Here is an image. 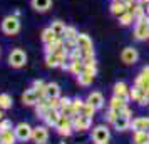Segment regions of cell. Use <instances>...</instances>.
Listing matches in <instances>:
<instances>
[{
  "instance_id": "cell-1",
  "label": "cell",
  "mask_w": 149,
  "mask_h": 144,
  "mask_svg": "<svg viewBox=\"0 0 149 144\" xmlns=\"http://www.w3.org/2000/svg\"><path fill=\"white\" fill-rule=\"evenodd\" d=\"M2 32L5 35H17L20 32V20L17 15H7L3 20H2Z\"/></svg>"
},
{
  "instance_id": "cell-2",
  "label": "cell",
  "mask_w": 149,
  "mask_h": 144,
  "mask_svg": "<svg viewBox=\"0 0 149 144\" xmlns=\"http://www.w3.org/2000/svg\"><path fill=\"white\" fill-rule=\"evenodd\" d=\"M134 37L136 40H149V22L146 17L134 22Z\"/></svg>"
},
{
  "instance_id": "cell-3",
  "label": "cell",
  "mask_w": 149,
  "mask_h": 144,
  "mask_svg": "<svg viewBox=\"0 0 149 144\" xmlns=\"http://www.w3.org/2000/svg\"><path fill=\"white\" fill-rule=\"evenodd\" d=\"M8 64L15 69L24 67V65L27 64V54H25V50H22V49H14V50L8 54Z\"/></svg>"
},
{
  "instance_id": "cell-4",
  "label": "cell",
  "mask_w": 149,
  "mask_h": 144,
  "mask_svg": "<svg viewBox=\"0 0 149 144\" xmlns=\"http://www.w3.org/2000/svg\"><path fill=\"white\" fill-rule=\"evenodd\" d=\"M75 44H77V47L82 50L84 57H86V55H92L94 54V44H92V39H91L87 34H79ZM84 57H82V59H84Z\"/></svg>"
},
{
  "instance_id": "cell-5",
  "label": "cell",
  "mask_w": 149,
  "mask_h": 144,
  "mask_svg": "<svg viewBox=\"0 0 149 144\" xmlns=\"http://www.w3.org/2000/svg\"><path fill=\"white\" fill-rule=\"evenodd\" d=\"M32 127L29 126L27 122H20V124H17L15 126V136H17V141H22V143H25V141H29L30 137H32Z\"/></svg>"
},
{
  "instance_id": "cell-6",
  "label": "cell",
  "mask_w": 149,
  "mask_h": 144,
  "mask_svg": "<svg viewBox=\"0 0 149 144\" xmlns=\"http://www.w3.org/2000/svg\"><path fill=\"white\" fill-rule=\"evenodd\" d=\"M55 129H57V132L62 134V136H70V134H72V131H74L72 119H70V117H65V116H61V121L57 122Z\"/></svg>"
},
{
  "instance_id": "cell-7",
  "label": "cell",
  "mask_w": 149,
  "mask_h": 144,
  "mask_svg": "<svg viewBox=\"0 0 149 144\" xmlns=\"http://www.w3.org/2000/svg\"><path fill=\"white\" fill-rule=\"evenodd\" d=\"M92 124V117L82 116V114H75L72 117V126H74V131H86L91 127Z\"/></svg>"
},
{
  "instance_id": "cell-8",
  "label": "cell",
  "mask_w": 149,
  "mask_h": 144,
  "mask_svg": "<svg viewBox=\"0 0 149 144\" xmlns=\"http://www.w3.org/2000/svg\"><path fill=\"white\" fill-rule=\"evenodd\" d=\"M148 94H149L148 89H142V87L136 86V84H134V87H131V99L136 101V102H139L141 106L148 104Z\"/></svg>"
},
{
  "instance_id": "cell-9",
  "label": "cell",
  "mask_w": 149,
  "mask_h": 144,
  "mask_svg": "<svg viewBox=\"0 0 149 144\" xmlns=\"http://www.w3.org/2000/svg\"><path fill=\"white\" fill-rule=\"evenodd\" d=\"M114 96L122 99L124 102H129L131 101V89L127 87L126 82H116L114 84Z\"/></svg>"
},
{
  "instance_id": "cell-10",
  "label": "cell",
  "mask_w": 149,
  "mask_h": 144,
  "mask_svg": "<svg viewBox=\"0 0 149 144\" xmlns=\"http://www.w3.org/2000/svg\"><path fill=\"white\" fill-rule=\"evenodd\" d=\"M109 137H111V132L106 126H95L94 131H92V141L94 143H107Z\"/></svg>"
},
{
  "instance_id": "cell-11",
  "label": "cell",
  "mask_w": 149,
  "mask_h": 144,
  "mask_svg": "<svg viewBox=\"0 0 149 144\" xmlns=\"http://www.w3.org/2000/svg\"><path fill=\"white\" fill-rule=\"evenodd\" d=\"M32 139L35 144H45L49 139V131L45 126H37L32 131Z\"/></svg>"
},
{
  "instance_id": "cell-12",
  "label": "cell",
  "mask_w": 149,
  "mask_h": 144,
  "mask_svg": "<svg viewBox=\"0 0 149 144\" xmlns=\"http://www.w3.org/2000/svg\"><path fill=\"white\" fill-rule=\"evenodd\" d=\"M137 59H139V52L134 47H126L121 52V61L124 64H134V62H137Z\"/></svg>"
},
{
  "instance_id": "cell-13",
  "label": "cell",
  "mask_w": 149,
  "mask_h": 144,
  "mask_svg": "<svg viewBox=\"0 0 149 144\" xmlns=\"http://www.w3.org/2000/svg\"><path fill=\"white\" fill-rule=\"evenodd\" d=\"M42 119L45 121V124H47V126H54V127H55V126H57V122L61 121V111L49 107L47 112L42 116Z\"/></svg>"
},
{
  "instance_id": "cell-14",
  "label": "cell",
  "mask_w": 149,
  "mask_h": 144,
  "mask_svg": "<svg viewBox=\"0 0 149 144\" xmlns=\"http://www.w3.org/2000/svg\"><path fill=\"white\" fill-rule=\"evenodd\" d=\"M39 101H40V96H39V92L34 87L27 89L24 92V96H22V102L25 104V106H35Z\"/></svg>"
},
{
  "instance_id": "cell-15",
  "label": "cell",
  "mask_w": 149,
  "mask_h": 144,
  "mask_svg": "<svg viewBox=\"0 0 149 144\" xmlns=\"http://www.w3.org/2000/svg\"><path fill=\"white\" fill-rule=\"evenodd\" d=\"M86 102L91 104V106H92V107H95V109H101L102 106H104V96H102L99 90H92V92L87 96Z\"/></svg>"
},
{
  "instance_id": "cell-16",
  "label": "cell",
  "mask_w": 149,
  "mask_h": 144,
  "mask_svg": "<svg viewBox=\"0 0 149 144\" xmlns=\"http://www.w3.org/2000/svg\"><path fill=\"white\" fill-rule=\"evenodd\" d=\"M131 127L134 132H139V131L149 132V119L148 117H136L134 121H131Z\"/></svg>"
},
{
  "instance_id": "cell-17",
  "label": "cell",
  "mask_w": 149,
  "mask_h": 144,
  "mask_svg": "<svg viewBox=\"0 0 149 144\" xmlns=\"http://www.w3.org/2000/svg\"><path fill=\"white\" fill-rule=\"evenodd\" d=\"M136 86H139L142 89H148L149 90V65L141 69L139 76L136 77Z\"/></svg>"
},
{
  "instance_id": "cell-18",
  "label": "cell",
  "mask_w": 149,
  "mask_h": 144,
  "mask_svg": "<svg viewBox=\"0 0 149 144\" xmlns=\"http://www.w3.org/2000/svg\"><path fill=\"white\" fill-rule=\"evenodd\" d=\"M126 12H127V5H126L124 0H112V3H111V14L114 15V17H121Z\"/></svg>"
},
{
  "instance_id": "cell-19",
  "label": "cell",
  "mask_w": 149,
  "mask_h": 144,
  "mask_svg": "<svg viewBox=\"0 0 149 144\" xmlns=\"http://www.w3.org/2000/svg\"><path fill=\"white\" fill-rule=\"evenodd\" d=\"M30 5H32V8L35 12L44 14V12H47L49 8L52 7V0H30Z\"/></svg>"
},
{
  "instance_id": "cell-20",
  "label": "cell",
  "mask_w": 149,
  "mask_h": 144,
  "mask_svg": "<svg viewBox=\"0 0 149 144\" xmlns=\"http://www.w3.org/2000/svg\"><path fill=\"white\" fill-rule=\"evenodd\" d=\"M40 39H42V44L44 45H49V44H52V42H55L59 37L52 32V29L47 27V29H44L42 30V35H40Z\"/></svg>"
},
{
  "instance_id": "cell-21",
  "label": "cell",
  "mask_w": 149,
  "mask_h": 144,
  "mask_svg": "<svg viewBox=\"0 0 149 144\" xmlns=\"http://www.w3.org/2000/svg\"><path fill=\"white\" fill-rule=\"evenodd\" d=\"M127 107V102H124L122 99H119V97H112L111 99V102H109V109H112V111H116V112H119L121 114L122 112V109H126Z\"/></svg>"
},
{
  "instance_id": "cell-22",
  "label": "cell",
  "mask_w": 149,
  "mask_h": 144,
  "mask_svg": "<svg viewBox=\"0 0 149 144\" xmlns=\"http://www.w3.org/2000/svg\"><path fill=\"white\" fill-rule=\"evenodd\" d=\"M59 96H61V87L55 82H49L45 86V97L52 99V97H59Z\"/></svg>"
},
{
  "instance_id": "cell-23",
  "label": "cell",
  "mask_w": 149,
  "mask_h": 144,
  "mask_svg": "<svg viewBox=\"0 0 149 144\" xmlns=\"http://www.w3.org/2000/svg\"><path fill=\"white\" fill-rule=\"evenodd\" d=\"M114 126H116V129L117 131H126V129L131 127V119L126 117V116H122V114H119V117L116 119Z\"/></svg>"
},
{
  "instance_id": "cell-24",
  "label": "cell",
  "mask_w": 149,
  "mask_h": 144,
  "mask_svg": "<svg viewBox=\"0 0 149 144\" xmlns=\"http://www.w3.org/2000/svg\"><path fill=\"white\" fill-rule=\"evenodd\" d=\"M45 64H47V67H61L62 59L55 54V52H52V54H45Z\"/></svg>"
},
{
  "instance_id": "cell-25",
  "label": "cell",
  "mask_w": 149,
  "mask_h": 144,
  "mask_svg": "<svg viewBox=\"0 0 149 144\" xmlns=\"http://www.w3.org/2000/svg\"><path fill=\"white\" fill-rule=\"evenodd\" d=\"M15 141H17V136H15V132L12 129L0 132V143L2 144H15Z\"/></svg>"
},
{
  "instance_id": "cell-26",
  "label": "cell",
  "mask_w": 149,
  "mask_h": 144,
  "mask_svg": "<svg viewBox=\"0 0 149 144\" xmlns=\"http://www.w3.org/2000/svg\"><path fill=\"white\" fill-rule=\"evenodd\" d=\"M84 69H86V65H84V61H70V65H69V70L72 72V74H75V76H79V74H82L84 72Z\"/></svg>"
},
{
  "instance_id": "cell-27",
  "label": "cell",
  "mask_w": 149,
  "mask_h": 144,
  "mask_svg": "<svg viewBox=\"0 0 149 144\" xmlns=\"http://www.w3.org/2000/svg\"><path fill=\"white\" fill-rule=\"evenodd\" d=\"M65 27H67V25H65L62 20H54L52 24H50V29H52V32H54L57 37H62V35H64Z\"/></svg>"
},
{
  "instance_id": "cell-28",
  "label": "cell",
  "mask_w": 149,
  "mask_h": 144,
  "mask_svg": "<svg viewBox=\"0 0 149 144\" xmlns=\"http://www.w3.org/2000/svg\"><path fill=\"white\" fill-rule=\"evenodd\" d=\"M134 143L136 144H148L149 143V132H144V131L134 132Z\"/></svg>"
},
{
  "instance_id": "cell-29",
  "label": "cell",
  "mask_w": 149,
  "mask_h": 144,
  "mask_svg": "<svg viewBox=\"0 0 149 144\" xmlns=\"http://www.w3.org/2000/svg\"><path fill=\"white\" fill-rule=\"evenodd\" d=\"M92 81H94V77L89 76L87 72H82V74H79V76H77V82L81 84V86H84V87L91 86V84H92Z\"/></svg>"
},
{
  "instance_id": "cell-30",
  "label": "cell",
  "mask_w": 149,
  "mask_h": 144,
  "mask_svg": "<svg viewBox=\"0 0 149 144\" xmlns=\"http://www.w3.org/2000/svg\"><path fill=\"white\" fill-rule=\"evenodd\" d=\"M117 19H119V24L124 25V27H126V25H131L132 22H136L134 15L131 14V12H126V14H122L121 17H117Z\"/></svg>"
},
{
  "instance_id": "cell-31",
  "label": "cell",
  "mask_w": 149,
  "mask_h": 144,
  "mask_svg": "<svg viewBox=\"0 0 149 144\" xmlns=\"http://www.w3.org/2000/svg\"><path fill=\"white\" fill-rule=\"evenodd\" d=\"M12 107V97L8 94H0V109H10Z\"/></svg>"
},
{
  "instance_id": "cell-32",
  "label": "cell",
  "mask_w": 149,
  "mask_h": 144,
  "mask_svg": "<svg viewBox=\"0 0 149 144\" xmlns=\"http://www.w3.org/2000/svg\"><path fill=\"white\" fill-rule=\"evenodd\" d=\"M84 104H86V101H82L81 97H75V99H72V109H74L77 114H81Z\"/></svg>"
},
{
  "instance_id": "cell-33",
  "label": "cell",
  "mask_w": 149,
  "mask_h": 144,
  "mask_svg": "<svg viewBox=\"0 0 149 144\" xmlns=\"http://www.w3.org/2000/svg\"><path fill=\"white\" fill-rule=\"evenodd\" d=\"M95 107H92V106H91V104H84V107H82V111H81V114L82 116H87V117H94V112H95Z\"/></svg>"
},
{
  "instance_id": "cell-34",
  "label": "cell",
  "mask_w": 149,
  "mask_h": 144,
  "mask_svg": "<svg viewBox=\"0 0 149 144\" xmlns=\"http://www.w3.org/2000/svg\"><path fill=\"white\" fill-rule=\"evenodd\" d=\"M117 117H119V112H116V111H112V109H109V112L106 114V119H107L109 122H112V124L116 122Z\"/></svg>"
},
{
  "instance_id": "cell-35",
  "label": "cell",
  "mask_w": 149,
  "mask_h": 144,
  "mask_svg": "<svg viewBox=\"0 0 149 144\" xmlns=\"http://www.w3.org/2000/svg\"><path fill=\"white\" fill-rule=\"evenodd\" d=\"M12 129V122L10 121H0V132H5V131H10Z\"/></svg>"
},
{
  "instance_id": "cell-36",
  "label": "cell",
  "mask_w": 149,
  "mask_h": 144,
  "mask_svg": "<svg viewBox=\"0 0 149 144\" xmlns=\"http://www.w3.org/2000/svg\"><path fill=\"white\" fill-rule=\"evenodd\" d=\"M59 101H61V109H64V107H69V106L72 104V101H70L69 97H61ZM61 109H59V111H61Z\"/></svg>"
},
{
  "instance_id": "cell-37",
  "label": "cell",
  "mask_w": 149,
  "mask_h": 144,
  "mask_svg": "<svg viewBox=\"0 0 149 144\" xmlns=\"http://www.w3.org/2000/svg\"><path fill=\"white\" fill-rule=\"evenodd\" d=\"M146 15H149V3L146 5Z\"/></svg>"
},
{
  "instance_id": "cell-38",
  "label": "cell",
  "mask_w": 149,
  "mask_h": 144,
  "mask_svg": "<svg viewBox=\"0 0 149 144\" xmlns=\"http://www.w3.org/2000/svg\"><path fill=\"white\" fill-rule=\"evenodd\" d=\"M2 117H3V114H2V109H0V121H2Z\"/></svg>"
},
{
  "instance_id": "cell-39",
  "label": "cell",
  "mask_w": 149,
  "mask_h": 144,
  "mask_svg": "<svg viewBox=\"0 0 149 144\" xmlns=\"http://www.w3.org/2000/svg\"><path fill=\"white\" fill-rule=\"evenodd\" d=\"M95 144H107V143H95Z\"/></svg>"
},
{
  "instance_id": "cell-40",
  "label": "cell",
  "mask_w": 149,
  "mask_h": 144,
  "mask_svg": "<svg viewBox=\"0 0 149 144\" xmlns=\"http://www.w3.org/2000/svg\"><path fill=\"white\" fill-rule=\"evenodd\" d=\"M146 19H148V22H149V15H146Z\"/></svg>"
},
{
  "instance_id": "cell-41",
  "label": "cell",
  "mask_w": 149,
  "mask_h": 144,
  "mask_svg": "<svg viewBox=\"0 0 149 144\" xmlns=\"http://www.w3.org/2000/svg\"><path fill=\"white\" fill-rule=\"evenodd\" d=\"M0 144H2V143H0Z\"/></svg>"
},
{
  "instance_id": "cell-42",
  "label": "cell",
  "mask_w": 149,
  "mask_h": 144,
  "mask_svg": "<svg viewBox=\"0 0 149 144\" xmlns=\"http://www.w3.org/2000/svg\"><path fill=\"white\" fill-rule=\"evenodd\" d=\"M148 144H149V143H148Z\"/></svg>"
}]
</instances>
